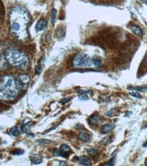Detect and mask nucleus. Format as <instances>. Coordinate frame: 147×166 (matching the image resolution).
<instances>
[{"mask_svg": "<svg viewBox=\"0 0 147 166\" xmlns=\"http://www.w3.org/2000/svg\"><path fill=\"white\" fill-rule=\"evenodd\" d=\"M29 15L24 8L15 7L10 14V29L18 39L24 40L28 36L27 25L29 22Z\"/></svg>", "mask_w": 147, "mask_h": 166, "instance_id": "f257e3e1", "label": "nucleus"}, {"mask_svg": "<svg viewBox=\"0 0 147 166\" xmlns=\"http://www.w3.org/2000/svg\"><path fill=\"white\" fill-rule=\"evenodd\" d=\"M24 88V85L12 76H4L0 81V99L3 101L13 100L17 97L19 91Z\"/></svg>", "mask_w": 147, "mask_h": 166, "instance_id": "f03ea898", "label": "nucleus"}, {"mask_svg": "<svg viewBox=\"0 0 147 166\" xmlns=\"http://www.w3.org/2000/svg\"><path fill=\"white\" fill-rule=\"evenodd\" d=\"M6 58L10 65L18 69H25L29 65V59L26 55L15 49L8 51Z\"/></svg>", "mask_w": 147, "mask_h": 166, "instance_id": "7ed1b4c3", "label": "nucleus"}, {"mask_svg": "<svg viewBox=\"0 0 147 166\" xmlns=\"http://www.w3.org/2000/svg\"><path fill=\"white\" fill-rule=\"evenodd\" d=\"M72 65L75 68H86L94 66L93 60L86 54L76 55L72 61Z\"/></svg>", "mask_w": 147, "mask_h": 166, "instance_id": "20e7f679", "label": "nucleus"}, {"mask_svg": "<svg viewBox=\"0 0 147 166\" xmlns=\"http://www.w3.org/2000/svg\"><path fill=\"white\" fill-rule=\"evenodd\" d=\"M57 155L63 157H67L72 153V151L71 150V148L67 144H62L60 146L59 151H57Z\"/></svg>", "mask_w": 147, "mask_h": 166, "instance_id": "39448f33", "label": "nucleus"}, {"mask_svg": "<svg viewBox=\"0 0 147 166\" xmlns=\"http://www.w3.org/2000/svg\"><path fill=\"white\" fill-rule=\"evenodd\" d=\"M89 121L90 123L92 125H100L104 121V118L98 114H94L89 118Z\"/></svg>", "mask_w": 147, "mask_h": 166, "instance_id": "423d86ee", "label": "nucleus"}, {"mask_svg": "<svg viewBox=\"0 0 147 166\" xmlns=\"http://www.w3.org/2000/svg\"><path fill=\"white\" fill-rule=\"evenodd\" d=\"M47 25V21L45 19H41L37 22L36 25H35V29L37 31H42L43 29H44V28Z\"/></svg>", "mask_w": 147, "mask_h": 166, "instance_id": "0eeeda50", "label": "nucleus"}, {"mask_svg": "<svg viewBox=\"0 0 147 166\" xmlns=\"http://www.w3.org/2000/svg\"><path fill=\"white\" fill-rule=\"evenodd\" d=\"M30 160L33 164H40L42 162V157L40 155L33 154L30 157Z\"/></svg>", "mask_w": 147, "mask_h": 166, "instance_id": "6e6552de", "label": "nucleus"}, {"mask_svg": "<svg viewBox=\"0 0 147 166\" xmlns=\"http://www.w3.org/2000/svg\"><path fill=\"white\" fill-rule=\"evenodd\" d=\"M78 138L80 141L84 142H89L91 140V136H89V134H88L86 132H81L78 135Z\"/></svg>", "mask_w": 147, "mask_h": 166, "instance_id": "1a4fd4ad", "label": "nucleus"}, {"mask_svg": "<svg viewBox=\"0 0 147 166\" xmlns=\"http://www.w3.org/2000/svg\"><path fill=\"white\" fill-rule=\"evenodd\" d=\"M115 128V125L114 124H107L102 127V134H108L109 132L114 129Z\"/></svg>", "mask_w": 147, "mask_h": 166, "instance_id": "9d476101", "label": "nucleus"}, {"mask_svg": "<svg viewBox=\"0 0 147 166\" xmlns=\"http://www.w3.org/2000/svg\"><path fill=\"white\" fill-rule=\"evenodd\" d=\"M79 161L80 163V165L84 166H89L91 165V162L88 157L86 156H81L79 157Z\"/></svg>", "mask_w": 147, "mask_h": 166, "instance_id": "9b49d317", "label": "nucleus"}, {"mask_svg": "<svg viewBox=\"0 0 147 166\" xmlns=\"http://www.w3.org/2000/svg\"><path fill=\"white\" fill-rule=\"evenodd\" d=\"M30 125H31V122H29L26 124H22L21 125V130H22V132L24 133H26L28 135H30V136H33L31 133L30 132V130H29V127H30Z\"/></svg>", "mask_w": 147, "mask_h": 166, "instance_id": "f8f14e48", "label": "nucleus"}, {"mask_svg": "<svg viewBox=\"0 0 147 166\" xmlns=\"http://www.w3.org/2000/svg\"><path fill=\"white\" fill-rule=\"evenodd\" d=\"M18 80L22 85L25 86L29 82V77L27 75H26V74H22V75L19 76Z\"/></svg>", "mask_w": 147, "mask_h": 166, "instance_id": "ddd939ff", "label": "nucleus"}, {"mask_svg": "<svg viewBox=\"0 0 147 166\" xmlns=\"http://www.w3.org/2000/svg\"><path fill=\"white\" fill-rule=\"evenodd\" d=\"M131 30L133 33H135L138 36H142L143 33L141 29L139 27L136 26V25H131Z\"/></svg>", "mask_w": 147, "mask_h": 166, "instance_id": "4468645a", "label": "nucleus"}, {"mask_svg": "<svg viewBox=\"0 0 147 166\" xmlns=\"http://www.w3.org/2000/svg\"><path fill=\"white\" fill-rule=\"evenodd\" d=\"M128 90H131V91H141V92H146L147 91L146 87H131L127 88Z\"/></svg>", "mask_w": 147, "mask_h": 166, "instance_id": "2eb2a0df", "label": "nucleus"}, {"mask_svg": "<svg viewBox=\"0 0 147 166\" xmlns=\"http://www.w3.org/2000/svg\"><path fill=\"white\" fill-rule=\"evenodd\" d=\"M52 143V141L46 139H39L35 141V144L37 145H44V144H49Z\"/></svg>", "mask_w": 147, "mask_h": 166, "instance_id": "dca6fc26", "label": "nucleus"}, {"mask_svg": "<svg viewBox=\"0 0 147 166\" xmlns=\"http://www.w3.org/2000/svg\"><path fill=\"white\" fill-rule=\"evenodd\" d=\"M10 133L11 134V135H12L13 136H18L20 134V132H19V130H18V127H16V126H14L13 127H12L10 129Z\"/></svg>", "mask_w": 147, "mask_h": 166, "instance_id": "f3484780", "label": "nucleus"}, {"mask_svg": "<svg viewBox=\"0 0 147 166\" xmlns=\"http://www.w3.org/2000/svg\"><path fill=\"white\" fill-rule=\"evenodd\" d=\"M87 151L90 155H91L93 157H95L96 155H97L98 151L96 149L93 148H89L87 149Z\"/></svg>", "mask_w": 147, "mask_h": 166, "instance_id": "a211bd4d", "label": "nucleus"}, {"mask_svg": "<svg viewBox=\"0 0 147 166\" xmlns=\"http://www.w3.org/2000/svg\"><path fill=\"white\" fill-rule=\"evenodd\" d=\"M56 14H57V11L56 10H53L52 13H51V21H52V24L54 25L55 22V19H56Z\"/></svg>", "mask_w": 147, "mask_h": 166, "instance_id": "6ab92c4d", "label": "nucleus"}, {"mask_svg": "<svg viewBox=\"0 0 147 166\" xmlns=\"http://www.w3.org/2000/svg\"><path fill=\"white\" fill-rule=\"evenodd\" d=\"M129 95H130L131 97H136V98H141V95L136 91H131V92L129 93Z\"/></svg>", "mask_w": 147, "mask_h": 166, "instance_id": "aec40b11", "label": "nucleus"}, {"mask_svg": "<svg viewBox=\"0 0 147 166\" xmlns=\"http://www.w3.org/2000/svg\"><path fill=\"white\" fill-rule=\"evenodd\" d=\"M4 6H3V4H2V2L0 1V22L2 21V18H4Z\"/></svg>", "mask_w": 147, "mask_h": 166, "instance_id": "412c9836", "label": "nucleus"}, {"mask_svg": "<svg viewBox=\"0 0 147 166\" xmlns=\"http://www.w3.org/2000/svg\"><path fill=\"white\" fill-rule=\"evenodd\" d=\"M110 142V137H106V138H104L103 140H101L100 144H107Z\"/></svg>", "mask_w": 147, "mask_h": 166, "instance_id": "4be33fe9", "label": "nucleus"}, {"mask_svg": "<svg viewBox=\"0 0 147 166\" xmlns=\"http://www.w3.org/2000/svg\"><path fill=\"white\" fill-rule=\"evenodd\" d=\"M93 63L94 66L98 67L101 65V61L100 59H93Z\"/></svg>", "mask_w": 147, "mask_h": 166, "instance_id": "5701e85b", "label": "nucleus"}, {"mask_svg": "<svg viewBox=\"0 0 147 166\" xmlns=\"http://www.w3.org/2000/svg\"><path fill=\"white\" fill-rule=\"evenodd\" d=\"M79 97V99L82 100V101H86V100H88V99H89L88 97L84 93H82L81 95H79V97Z\"/></svg>", "mask_w": 147, "mask_h": 166, "instance_id": "b1692460", "label": "nucleus"}, {"mask_svg": "<svg viewBox=\"0 0 147 166\" xmlns=\"http://www.w3.org/2000/svg\"><path fill=\"white\" fill-rule=\"evenodd\" d=\"M71 99V97H69V98H63V99H62L61 100L59 101V103H67V102H69Z\"/></svg>", "mask_w": 147, "mask_h": 166, "instance_id": "393cba45", "label": "nucleus"}, {"mask_svg": "<svg viewBox=\"0 0 147 166\" xmlns=\"http://www.w3.org/2000/svg\"><path fill=\"white\" fill-rule=\"evenodd\" d=\"M113 160H114V158H112L110 161L106 163V164H104V165H114V161H113Z\"/></svg>", "mask_w": 147, "mask_h": 166, "instance_id": "a878e982", "label": "nucleus"}, {"mask_svg": "<svg viewBox=\"0 0 147 166\" xmlns=\"http://www.w3.org/2000/svg\"><path fill=\"white\" fill-rule=\"evenodd\" d=\"M23 152H24L23 150H20V149H18V152H17V150H16L15 151H14V152H13V154H14V155H20V154H22V153H23Z\"/></svg>", "mask_w": 147, "mask_h": 166, "instance_id": "bb28decb", "label": "nucleus"}, {"mask_svg": "<svg viewBox=\"0 0 147 166\" xmlns=\"http://www.w3.org/2000/svg\"><path fill=\"white\" fill-rule=\"evenodd\" d=\"M35 70H36V73L37 74H40L41 72H42V67H41V66H40V65H39V66H38V67H36V69H35Z\"/></svg>", "mask_w": 147, "mask_h": 166, "instance_id": "cd10ccee", "label": "nucleus"}, {"mask_svg": "<svg viewBox=\"0 0 147 166\" xmlns=\"http://www.w3.org/2000/svg\"><path fill=\"white\" fill-rule=\"evenodd\" d=\"M80 93H88L89 92H90V91H83V90H80Z\"/></svg>", "mask_w": 147, "mask_h": 166, "instance_id": "c85d7f7f", "label": "nucleus"}, {"mask_svg": "<svg viewBox=\"0 0 147 166\" xmlns=\"http://www.w3.org/2000/svg\"><path fill=\"white\" fill-rule=\"evenodd\" d=\"M143 146H144V147H146V146H147V141L146 142H145V143H144V144H143Z\"/></svg>", "mask_w": 147, "mask_h": 166, "instance_id": "c756f323", "label": "nucleus"}, {"mask_svg": "<svg viewBox=\"0 0 147 166\" xmlns=\"http://www.w3.org/2000/svg\"><path fill=\"white\" fill-rule=\"evenodd\" d=\"M145 165H147V161H146V163H145Z\"/></svg>", "mask_w": 147, "mask_h": 166, "instance_id": "7c9ffc66", "label": "nucleus"}, {"mask_svg": "<svg viewBox=\"0 0 147 166\" xmlns=\"http://www.w3.org/2000/svg\"><path fill=\"white\" fill-rule=\"evenodd\" d=\"M143 1H144V2H147V0H143Z\"/></svg>", "mask_w": 147, "mask_h": 166, "instance_id": "2f4dec72", "label": "nucleus"}]
</instances>
